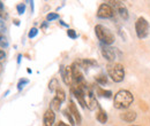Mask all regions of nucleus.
<instances>
[{"instance_id":"f3484780","label":"nucleus","mask_w":150,"mask_h":126,"mask_svg":"<svg viewBox=\"0 0 150 126\" xmlns=\"http://www.w3.org/2000/svg\"><path fill=\"white\" fill-rule=\"evenodd\" d=\"M7 45H8V42H7L6 37L0 32V47H7Z\"/></svg>"},{"instance_id":"423d86ee","label":"nucleus","mask_w":150,"mask_h":126,"mask_svg":"<svg viewBox=\"0 0 150 126\" xmlns=\"http://www.w3.org/2000/svg\"><path fill=\"white\" fill-rule=\"evenodd\" d=\"M115 49H117V48H113L111 46L103 45V44H102V46H100V52H102L103 57H104L106 61H109L110 63H113L114 60H115V57H117V51H115Z\"/></svg>"},{"instance_id":"f257e3e1","label":"nucleus","mask_w":150,"mask_h":126,"mask_svg":"<svg viewBox=\"0 0 150 126\" xmlns=\"http://www.w3.org/2000/svg\"><path fill=\"white\" fill-rule=\"evenodd\" d=\"M133 101H134V96H133V94L129 90H120L119 92H117V94L114 95L113 104H114V108L125 110L133 103Z\"/></svg>"},{"instance_id":"bb28decb","label":"nucleus","mask_w":150,"mask_h":126,"mask_svg":"<svg viewBox=\"0 0 150 126\" xmlns=\"http://www.w3.org/2000/svg\"><path fill=\"white\" fill-rule=\"evenodd\" d=\"M131 126H139V125H131Z\"/></svg>"},{"instance_id":"f8f14e48","label":"nucleus","mask_w":150,"mask_h":126,"mask_svg":"<svg viewBox=\"0 0 150 126\" xmlns=\"http://www.w3.org/2000/svg\"><path fill=\"white\" fill-rule=\"evenodd\" d=\"M54 97H57L61 103L66 100V93H65V90H62V88H60V87H58L56 90V96Z\"/></svg>"},{"instance_id":"412c9836","label":"nucleus","mask_w":150,"mask_h":126,"mask_svg":"<svg viewBox=\"0 0 150 126\" xmlns=\"http://www.w3.org/2000/svg\"><path fill=\"white\" fill-rule=\"evenodd\" d=\"M64 113H65V116H66V117H67V118L69 119V123H71L72 125H74V120H73V116H72V115H69V111H67V110H65V111H64Z\"/></svg>"},{"instance_id":"f03ea898","label":"nucleus","mask_w":150,"mask_h":126,"mask_svg":"<svg viewBox=\"0 0 150 126\" xmlns=\"http://www.w3.org/2000/svg\"><path fill=\"white\" fill-rule=\"evenodd\" d=\"M95 33H96V37L98 38V40L103 44V45H112L114 42V35L112 32L105 28L104 25H100V24H97L95 26Z\"/></svg>"},{"instance_id":"7ed1b4c3","label":"nucleus","mask_w":150,"mask_h":126,"mask_svg":"<svg viewBox=\"0 0 150 126\" xmlns=\"http://www.w3.org/2000/svg\"><path fill=\"white\" fill-rule=\"evenodd\" d=\"M108 73L111 77V79L115 83H120L125 78V69L122 64L120 63H115V62L110 63L108 65Z\"/></svg>"},{"instance_id":"393cba45","label":"nucleus","mask_w":150,"mask_h":126,"mask_svg":"<svg viewBox=\"0 0 150 126\" xmlns=\"http://www.w3.org/2000/svg\"><path fill=\"white\" fill-rule=\"evenodd\" d=\"M0 8H2V3L1 2H0Z\"/></svg>"},{"instance_id":"dca6fc26","label":"nucleus","mask_w":150,"mask_h":126,"mask_svg":"<svg viewBox=\"0 0 150 126\" xmlns=\"http://www.w3.org/2000/svg\"><path fill=\"white\" fill-rule=\"evenodd\" d=\"M59 87V85H58V80H57L56 78H53L50 83H49V90H57V88Z\"/></svg>"},{"instance_id":"a211bd4d","label":"nucleus","mask_w":150,"mask_h":126,"mask_svg":"<svg viewBox=\"0 0 150 126\" xmlns=\"http://www.w3.org/2000/svg\"><path fill=\"white\" fill-rule=\"evenodd\" d=\"M57 18H59V15L56 14V13H50V14H47V16H46V19H47V21H53V19H57Z\"/></svg>"},{"instance_id":"ddd939ff","label":"nucleus","mask_w":150,"mask_h":126,"mask_svg":"<svg viewBox=\"0 0 150 126\" xmlns=\"http://www.w3.org/2000/svg\"><path fill=\"white\" fill-rule=\"evenodd\" d=\"M97 94L99 95V96H103V97H111V95H112V92L111 90H103L102 87H98L97 88Z\"/></svg>"},{"instance_id":"6e6552de","label":"nucleus","mask_w":150,"mask_h":126,"mask_svg":"<svg viewBox=\"0 0 150 126\" xmlns=\"http://www.w3.org/2000/svg\"><path fill=\"white\" fill-rule=\"evenodd\" d=\"M56 120V113L52 109H47L43 116V126H53Z\"/></svg>"},{"instance_id":"9d476101","label":"nucleus","mask_w":150,"mask_h":126,"mask_svg":"<svg viewBox=\"0 0 150 126\" xmlns=\"http://www.w3.org/2000/svg\"><path fill=\"white\" fill-rule=\"evenodd\" d=\"M136 117H137V115H136V112L133 111V110H126V111H124L122 113H120L121 120L127 122V123H133V122H135Z\"/></svg>"},{"instance_id":"2eb2a0df","label":"nucleus","mask_w":150,"mask_h":126,"mask_svg":"<svg viewBox=\"0 0 150 126\" xmlns=\"http://www.w3.org/2000/svg\"><path fill=\"white\" fill-rule=\"evenodd\" d=\"M60 104H61V102L57 99V97H54L52 101H51V109L54 111V110H59L60 109Z\"/></svg>"},{"instance_id":"39448f33","label":"nucleus","mask_w":150,"mask_h":126,"mask_svg":"<svg viewBox=\"0 0 150 126\" xmlns=\"http://www.w3.org/2000/svg\"><path fill=\"white\" fill-rule=\"evenodd\" d=\"M115 10L110 3H102L97 10V16L100 18H111L114 16Z\"/></svg>"},{"instance_id":"6ab92c4d","label":"nucleus","mask_w":150,"mask_h":126,"mask_svg":"<svg viewBox=\"0 0 150 126\" xmlns=\"http://www.w3.org/2000/svg\"><path fill=\"white\" fill-rule=\"evenodd\" d=\"M67 35L69 38H72V39H75V38H77V35H76V32H75L74 30H72V29H68L67 30Z\"/></svg>"},{"instance_id":"9b49d317","label":"nucleus","mask_w":150,"mask_h":126,"mask_svg":"<svg viewBox=\"0 0 150 126\" xmlns=\"http://www.w3.org/2000/svg\"><path fill=\"white\" fill-rule=\"evenodd\" d=\"M96 118H97V120H98L100 124H105V123L108 122V115H106V112H105L103 109H99V110H98V112H97V115H96Z\"/></svg>"},{"instance_id":"aec40b11","label":"nucleus","mask_w":150,"mask_h":126,"mask_svg":"<svg viewBox=\"0 0 150 126\" xmlns=\"http://www.w3.org/2000/svg\"><path fill=\"white\" fill-rule=\"evenodd\" d=\"M18 12H19L20 15H22L23 13H24V10H25V6H24V3H20V5H18Z\"/></svg>"},{"instance_id":"a878e982","label":"nucleus","mask_w":150,"mask_h":126,"mask_svg":"<svg viewBox=\"0 0 150 126\" xmlns=\"http://www.w3.org/2000/svg\"><path fill=\"white\" fill-rule=\"evenodd\" d=\"M0 72H1V64H0Z\"/></svg>"},{"instance_id":"5701e85b","label":"nucleus","mask_w":150,"mask_h":126,"mask_svg":"<svg viewBox=\"0 0 150 126\" xmlns=\"http://www.w3.org/2000/svg\"><path fill=\"white\" fill-rule=\"evenodd\" d=\"M27 83H28V80H27V79H21V80L19 81L18 88H19V90H22V88H23V85H25Z\"/></svg>"},{"instance_id":"4be33fe9","label":"nucleus","mask_w":150,"mask_h":126,"mask_svg":"<svg viewBox=\"0 0 150 126\" xmlns=\"http://www.w3.org/2000/svg\"><path fill=\"white\" fill-rule=\"evenodd\" d=\"M37 32H38V30L36 29V28H33L31 30H30V32H29V38H34V37L37 35Z\"/></svg>"},{"instance_id":"20e7f679","label":"nucleus","mask_w":150,"mask_h":126,"mask_svg":"<svg viewBox=\"0 0 150 126\" xmlns=\"http://www.w3.org/2000/svg\"><path fill=\"white\" fill-rule=\"evenodd\" d=\"M135 31L140 39H144L149 33V23L144 17H139L135 22Z\"/></svg>"},{"instance_id":"1a4fd4ad","label":"nucleus","mask_w":150,"mask_h":126,"mask_svg":"<svg viewBox=\"0 0 150 126\" xmlns=\"http://www.w3.org/2000/svg\"><path fill=\"white\" fill-rule=\"evenodd\" d=\"M68 110H69V113L74 117L75 122H76L77 124H81V122H82V117H81V115H80V112H79V110H77L76 104H75L73 101H71V102H69Z\"/></svg>"},{"instance_id":"0eeeda50","label":"nucleus","mask_w":150,"mask_h":126,"mask_svg":"<svg viewBox=\"0 0 150 126\" xmlns=\"http://www.w3.org/2000/svg\"><path fill=\"white\" fill-rule=\"evenodd\" d=\"M60 73H61V77H62V80L66 85L71 86L72 83H73V73H72V68L71 67H61L60 69Z\"/></svg>"},{"instance_id":"4468645a","label":"nucleus","mask_w":150,"mask_h":126,"mask_svg":"<svg viewBox=\"0 0 150 126\" xmlns=\"http://www.w3.org/2000/svg\"><path fill=\"white\" fill-rule=\"evenodd\" d=\"M96 81L99 84V85H105L108 83V77L105 74H99V76H96Z\"/></svg>"},{"instance_id":"b1692460","label":"nucleus","mask_w":150,"mask_h":126,"mask_svg":"<svg viewBox=\"0 0 150 126\" xmlns=\"http://www.w3.org/2000/svg\"><path fill=\"white\" fill-rule=\"evenodd\" d=\"M5 58H6V53L2 49H0V62L5 61Z\"/></svg>"}]
</instances>
